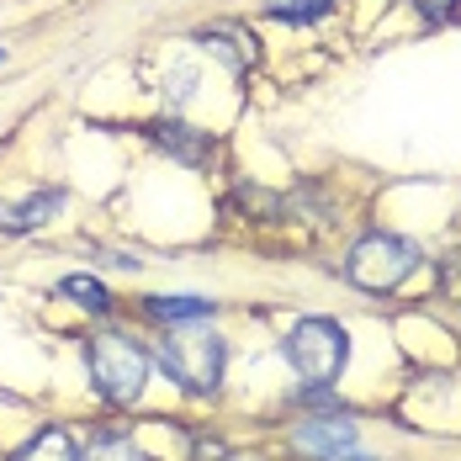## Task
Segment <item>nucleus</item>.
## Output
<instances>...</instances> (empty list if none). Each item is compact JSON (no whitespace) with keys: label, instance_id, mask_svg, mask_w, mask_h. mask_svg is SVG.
<instances>
[{"label":"nucleus","instance_id":"obj_1","mask_svg":"<svg viewBox=\"0 0 461 461\" xmlns=\"http://www.w3.org/2000/svg\"><path fill=\"white\" fill-rule=\"evenodd\" d=\"M149 350L139 339H128L122 329H101L86 339V371H91V387L101 393V403L112 409H128L139 403L143 387H149Z\"/></svg>","mask_w":461,"mask_h":461},{"label":"nucleus","instance_id":"obj_2","mask_svg":"<svg viewBox=\"0 0 461 461\" xmlns=\"http://www.w3.org/2000/svg\"><path fill=\"white\" fill-rule=\"evenodd\" d=\"M154 361L170 371V382H181L191 398H212V393L223 387L229 345H223V334H212V329H170V334L154 345Z\"/></svg>","mask_w":461,"mask_h":461},{"label":"nucleus","instance_id":"obj_3","mask_svg":"<svg viewBox=\"0 0 461 461\" xmlns=\"http://www.w3.org/2000/svg\"><path fill=\"white\" fill-rule=\"evenodd\" d=\"M419 266H424V249L414 239H403V233H366L345 255V281L371 292V297H382V292H398Z\"/></svg>","mask_w":461,"mask_h":461},{"label":"nucleus","instance_id":"obj_4","mask_svg":"<svg viewBox=\"0 0 461 461\" xmlns=\"http://www.w3.org/2000/svg\"><path fill=\"white\" fill-rule=\"evenodd\" d=\"M281 356H286V366L297 371V382L334 387L345 361H350V334H345V323H334V319H297L286 329V339H281Z\"/></svg>","mask_w":461,"mask_h":461},{"label":"nucleus","instance_id":"obj_5","mask_svg":"<svg viewBox=\"0 0 461 461\" xmlns=\"http://www.w3.org/2000/svg\"><path fill=\"white\" fill-rule=\"evenodd\" d=\"M292 440H297V451H308V456H319V461H366V456H356V440H361L356 419L339 414V409L323 419H303L292 429Z\"/></svg>","mask_w":461,"mask_h":461},{"label":"nucleus","instance_id":"obj_6","mask_svg":"<svg viewBox=\"0 0 461 461\" xmlns=\"http://www.w3.org/2000/svg\"><path fill=\"white\" fill-rule=\"evenodd\" d=\"M149 139L159 143L170 159H181L185 170H202V165L218 154V143L207 139V133H196V128H185V122H154V128H149Z\"/></svg>","mask_w":461,"mask_h":461},{"label":"nucleus","instance_id":"obj_7","mask_svg":"<svg viewBox=\"0 0 461 461\" xmlns=\"http://www.w3.org/2000/svg\"><path fill=\"white\" fill-rule=\"evenodd\" d=\"M59 207H64V191H32V196H22V202H5L0 207V233H32L53 223L59 218Z\"/></svg>","mask_w":461,"mask_h":461},{"label":"nucleus","instance_id":"obj_8","mask_svg":"<svg viewBox=\"0 0 461 461\" xmlns=\"http://www.w3.org/2000/svg\"><path fill=\"white\" fill-rule=\"evenodd\" d=\"M11 461H80V446L69 440V429H43V435H32Z\"/></svg>","mask_w":461,"mask_h":461},{"label":"nucleus","instance_id":"obj_9","mask_svg":"<svg viewBox=\"0 0 461 461\" xmlns=\"http://www.w3.org/2000/svg\"><path fill=\"white\" fill-rule=\"evenodd\" d=\"M149 313H154L159 323L212 319V297H149Z\"/></svg>","mask_w":461,"mask_h":461},{"label":"nucleus","instance_id":"obj_10","mask_svg":"<svg viewBox=\"0 0 461 461\" xmlns=\"http://www.w3.org/2000/svg\"><path fill=\"white\" fill-rule=\"evenodd\" d=\"M59 297H69V303L86 308V313H106V308H112V292L95 276H64L59 281Z\"/></svg>","mask_w":461,"mask_h":461},{"label":"nucleus","instance_id":"obj_11","mask_svg":"<svg viewBox=\"0 0 461 461\" xmlns=\"http://www.w3.org/2000/svg\"><path fill=\"white\" fill-rule=\"evenodd\" d=\"M196 43L207 48V53H218L233 75H244V69H249V48H239V38H233L229 27H207V32H196Z\"/></svg>","mask_w":461,"mask_h":461},{"label":"nucleus","instance_id":"obj_12","mask_svg":"<svg viewBox=\"0 0 461 461\" xmlns=\"http://www.w3.org/2000/svg\"><path fill=\"white\" fill-rule=\"evenodd\" d=\"M80 461H154V456H149L143 446H133L128 435H101V440H95Z\"/></svg>","mask_w":461,"mask_h":461},{"label":"nucleus","instance_id":"obj_13","mask_svg":"<svg viewBox=\"0 0 461 461\" xmlns=\"http://www.w3.org/2000/svg\"><path fill=\"white\" fill-rule=\"evenodd\" d=\"M329 5H334V0H276L271 16H276V22H313V16L329 11Z\"/></svg>","mask_w":461,"mask_h":461},{"label":"nucleus","instance_id":"obj_14","mask_svg":"<svg viewBox=\"0 0 461 461\" xmlns=\"http://www.w3.org/2000/svg\"><path fill=\"white\" fill-rule=\"evenodd\" d=\"M414 11L429 22V27H446V22H456V0H414Z\"/></svg>","mask_w":461,"mask_h":461},{"label":"nucleus","instance_id":"obj_15","mask_svg":"<svg viewBox=\"0 0 461 461\" xmlns=\"http://www.w3.org/2000/svg\"><path fill=\"white\" fill-rule=\"evenodd\" d=\"M0 64H5V48H0Z\"/></svg>","mask_w":461,"mask_h":461}]
</instances>
